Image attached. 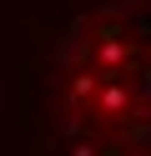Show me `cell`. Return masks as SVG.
I'll use <instances>...</instances> for the list:
<instances>
[{
    "label": "cell",
    "mask_w": 151,
    "mask_h": 156,
    "mask_svg": "<svg viewBox=\"0 0 151 156\" xmlns=\"http://www.w3.org/2000/svg\"><path fill=\"white\" fill-rule=\"evenodd\" d=\"M96 91V76H76V86H70V96H91Z\"/></svg>",
    "instance_id": "4"
},
{
    "label": "cell",
    "mask_w": 151,
    "mask_h": 156,
    "mask_svg": "<svg viewBox=\"0 0 151 156\" xmlns=\"http://www.w3.org/2000/svg\"><path fill=\"white\" fill-rule=\"evenodd\" d=\"M81 51H86V20H76V30L66 35V45H60L56 55H60V66H66V71H70V66L81 61Z\"/></svg>",
    "instance_id": "2"
},
{
    "label": "cell",
    "mask_w": 151,
    "mask_h": 156,
    "mask_svg": "<svg viewBox=\"0 0 151 156\" xmlns=\"http://www.w3.org/2000/svg\"><path fill=\"white\" fill-rule=\"evenodd\" d=\"M101 111H106V116L126 111V86H106V91H101Z\"/></svg>",
    "instance_id": "3"
},
{
    "label": "cell",
    "mask_w": 151,
    "mask_h": 156,
    "mask_svg": "<svg viewBox=\"0 0 151 156\" xmlns=\"http://www.w3.org/2000/svg\"><path fill=\"white\" fill-rule=\"evenodd\" d=\"M76 156H96V146H76Z\"/></svg>",
    "instance_id": "5"
},
{
    "label": "cell",
    "mask_w": 151,
    "mask_h": 156,
    "mask_svg": "<svg viewBox=\"0 0 151 156\" xmlns=\"http://www.w3.org/2000/svg\"><path fill=\"white\" fill-rule=\"evenodd\" d=\"M121 55H126V41H121V30H101V41H96V61H101V71H116L121 66Z\"/></svg>",
    "instance_id": "1"
}]
</instances>
